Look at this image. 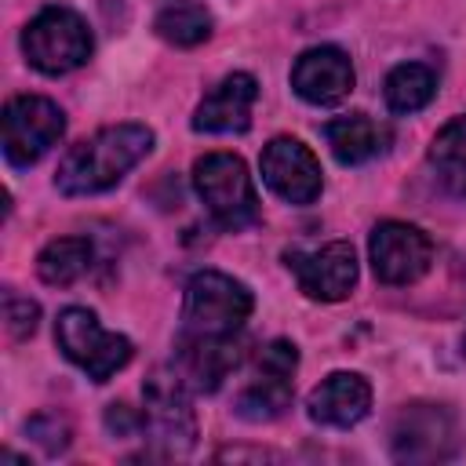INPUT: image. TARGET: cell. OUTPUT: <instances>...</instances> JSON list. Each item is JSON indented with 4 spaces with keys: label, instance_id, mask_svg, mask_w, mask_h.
Segmentation results:
<instances>
[{
    "label": "cell",
    "instance_id": "cell-1",
    "mask_svg": "<svg viewBox=\"0 0 466 466\" xmlns=\"http://www.w3.org/2000/svg\"><path fill=\"white\" fill-rule=\"evenodd\" d=\"M153 149V131L146 124H113L95 131L91 138L76 142L55 175L58 193L66 197H91L113 189L146 153Z\"/></svg>",
    "mask_w": 466,
    "mask_h": 466
},
{
    "label": "cell",
    "instance_id": "cell-2",
    "mask_svg": "<svg viewBox=\"0 0 466 466\" xmlns=\"http://www.w3.org/2000/svg\"><path fill=\"white\" fill-rule=\"evenodd\" d=\"M251 291L218 269H200L186 284L182 335H237L251 317Z\"/></svg>",
    "mask_w": 466,
    "mask_h": 466
},
{
    "label": "cell",
    "instance_id": "cell-3",
    "mask_svg": "<svg viewBox=\"0 0 466 466\" xmlns=\"http://www.w3.org/2000/svg\"><path fill=\"white\" fill-rule=\"evenodd\" d=\"M91 29L87 22L69 7H44L29 25L22 29V51L33 69L47 76H62L80 69L91 58Z\"/></svg>",
    "mask_w": 466,
    "mask_h": 466
},
{
    "label": "cell",
    "instance_id": "cell-4",
    "mask_svg": "<svg viewBox=\"0 0 466 466\" xmlns=\"http://www.w3.org/2000/svg\"><path fill=\"white\" fill-rule=\"evenodd\" d=\"M55 342L66 353V360H73L80 371H87L91 382H106L113 379L127 360H131V339L106 331L95 317V309L87 306H66L55 320Z\"/></svg>",
    "mask_w": 466,
    "mask_h": 466
},
{
    "label": "cell",
    "instance_id": "cell-5",
    "mask_svg": "<svg viewBox=\"0 0 466 466\" xmlns=\"http://www.w3.org/2000/svg\"><path fill=\"white\" fill-rule=\"evenodd\" d=\"M193 189L211 211V218L226 229H240L255 222L258 197L251 186V175L240 157L233 153H204L193 164Z\"/></svg>",
    "mask_w": 466,
    "mask_h": 466
},
{
    "label": "cell",
    "instance_id": "cell-6",
    "mask_svg": "<svg viewBox=\"0 0 466 466\" xmlns=\"http://www.w3.org/2000/svg\"><path fill=\"white\" fill-rule=\"evenodd\" d=\"M146 411H142V433L164 451V455H186L197 441V419L189 408V386L175 368H157L146 386Z\"/></svg>",
    "mask_w": 466,
    "mask_h": 466
},
{
    "label": "cell",
    "instance_id": "cell-7",
    "mask_svg": "<svg viewBox=\"0 0 466 466\" xmlns=\"http://www.w3.org/2000/svg\"><path fill=\"white\" fill-rule=\"evenodd\" d=\"M299 368V350L288 339H273L258 350L255 360V375L248 379V386L237 393L233 411L248 422H273L288 411L291 404V375Z\"/></svg>",
    "mask_w": 466,
    "mask_h": 466
},
{
    "label": "cell",
    "instance_id": "cell-8",
    "mask_svg": "<svg viewBox=\"0 0 466 466\" xmlns=\"http://www.w3.org/2000/svg\"><path fill=\"white\" fill-rule=\"evenodd\" d=\"M0 127H4V157H7V164L29 167L51 146H58V138L66 131V116L44 95H18V98H11L4 106Z\"/></svg>",
    "mask_w": 466,
    "mask_h": 466
},
{
    "label": "cell",
    "instance_id": "cell-9",
    "mask_svg": "<svg viewBox=\"0 0 466 466\" xmlns=\"http://www.w3.org/2000/svg\"><path fill=\"white\" fill-rule=\"evenodd\" d=\"M390 444L400 462H437L455 455L459 426L444 404H408L390 426Z\"/></svg>",
    "mask_w": 466,
    "mask_h": 466
},
{
    "label": "cell",
    "instance_id": "cell-10",
    "mask_svg": "<svg viewBox=\"0 0 466 466\" xmlns=\"http://www.w3.org/2000/svg\"><path fill=\"white\" fill-rule=\"evenodd\" d=\"M368 258H371V269L382 284H415L430 262H433V244L430 237L411 226V222H397V218H386L371 229V240H368Z\"/></svg>",
    "mask_w": 466,
    "mask_h": 466
},
{
    "label": "cell",
    "instance_id": "cell-11",
    "mask_svg": "<svg viewBox=\"0 0 466 466\" xmlns=\"http://www.w3.org/2000/svg\"><path fill=\"white\" fill-rule=\"evenodd\" d=\"M288 269L295 273L302 295L317 302H339L357 284V251L350 240H331L313 251H284Z\"/></svg>",
    "mask_w": 466,
    "mask_h": 466
},
{
    "label": "cell",
    "instance_id": "cell-12",
    "mask_svg": "<svg viewBox=\"0 0 466 466\" xmlns=\"http://www.w3.org/2000/svg\"><path fill=\"white\" fill-rule=\"evenodd\" d=\"M262 182L288 204H313L320 197V164L313 157L309 146H302L299 138L277 135L273 142H266L262 149Z\"/></svg>",
    "mask_w": 466,
    "mask_h": 466
},
{
    "label": "cell",
    "instance_id": "cell-13",
    "mask_svg": "<svg viewBox=\"0 0 466 466\" xmlns=\"http://www.w3.org/2000/svg\"><path fill=\"white\" fill-rule=\"evenodd\" d=\"M244 346L237 335H182L175 350V371L197 393H215L240 364Z\"/></svg>",
    "mask_w": 466,
    "mask_h": 466
},
{
    "label": "cell",
    "instance_id": "cell-14",
    "mask_svg": "<svg viewBox=\"0 0 466 466\" xmlns=\"http://www.w3.org/2000/svg\"><path fill=\"white\" fill-rule=\"evenodd\" d=\"M291 87L313 106H335L353 91V62L342 47H309L291 66Z\"/></svg>",
    "mask_w": 466,
    "mask_h": 466
},
{
    "label": "cell",
    "instance_id": "cell-15",
    "mask_svg": "<svg viewBox=\"0 0 466 466\" xmlns=\"http://www.w3.org/2000/svg\"><path fill=\"white\" fill-rule=\"evenodd\" d=\"M258 98V84L251 73L222 76L193 113V131L204 135H240L251 124V106Z\"/></svg>",
    "mask_w": 466,
    "mask_h": 466
},
{
    "label": "cell",
    "instance_id": "cell-16",
    "mask_svg": "<svg viewBox=\"0 0 466 466\" xmlns=\"http://www.w3.org/2000/svg\"><path fill=\"white\" fill-rule=\"evenodd\" d=\"M368 408H371V386L357 371H331L320 386H313L306 400L309 419L320 426H335V430L357 426L368 415Z\"/></svg>",
    "mask_w": 466,
    "mask_h": 466
},
{
    "label": "cell",
    "instance_id": "cell-17",
    "mask_svg": "<svg viewBox=\"0 0 466 466\" xmlns=\"http://www.w3.org/2000/svg\"><path fill=\"white\" fill-rule=\"evenodd\" d=\"M324 138L339 164H364L390 149L393 131H390V124L368 116V113H350V116L324 124Z\"/></svg>",
    "mask_w": 466,
    "mask_h": 466
},
{
    "label": "cell",
    "instance_id": "cell-18",
    "mask_svg": "<svg viewBox=\"0 0 466 466\" xmlns=\"http://www.w3.org/2000/svg\"><path fill=\"white\" fill-rule=\"evenodd\" d=\"M91 244L84 237H58L36 255V273L51 288H69L91 269Z\"/></svg>",
    "mask_w": 466,
    "mask_h": 466
},
{
    "label": "cell",
    "instance_id": "cell-19",
    "mask_svg": "<svg viewBox=\"0 0 466 466\" xmlns=\"http://www.w3.org/2000/svg\"><path fill=\"white\" fill-rule=\"evenodd\" d=\"M382 95H386V106L393 113H419L437 95V76L422 62H404V66L390 69V76L382 84Z\"/></svg>",
    "mask_w": 466,
    "mask_h": 466
},
{
    "label": "cell",
    "instance_id": "cell-20",
    "mask_svg": "<svg viewBox=\"0 0 466 466\" xmlns=\"http://www.w3.org/2000/svg\"><path fill=\"white\" fill-rule=\"evenodd\" d=\"M157 36L175 44V47H197L211 36V11L204 4H193V0H178V4H167L157 22H153Z\"/></svg>",
    "mask_w": 466,
    "mask_h": 466
},
{
    "label": "cell",
    "instance_id": "cell-21",
    "mask_svg": "<svg viewBox=\"0 0 466 466\" xmlns=\"http://www.w3.org/2000/svg\"><path fill=\"white\" fill-rule=\"evenodd\" d=\"M430 164L437 167L441 182L455 193H466V113L448 120L430 142Z\"/></svg>",
    "mask_w": 466,
    "mask_h": 466
},
{
    "label": "cell",
    "instance_id": "cell-22",
    "mask_svg": "<svg viewBox=\"0 0 466 466\" xmlns=\"http://www.w3.org/2000/svg\"><path fill=\"white\" fill-rule=\"evenodd\" d=\"M4 320H7V331L11 339H25L36 331V320H40V306L33 299H22V295H7L4 299Z\"/></svg>",
    "mask_w": 466,
    "mask_h": 466
},
{
    "label": "cell",
    "instance_id": "cell-23",
    "mask_svg": "<svg viewBox=\"0 0 466 466\" xmlns=\"http://www.w3.org/2000/svg\"><path fill=\"white\" fill-rule=\"evenodd\" d=\"M29 437H36V441L55 455V451H62V448L69 444V422L58 419V415H36V419L29 422Z\"/></svg>",
    "mask_w": 466,
    "mask_h": 466
},
{
    "label": "cell",
    "instance_id": "cell-24",
    "mask_svg": "<svg viewBox=\"0 0 466 466\" xmlns=\"http://www.w3.org/2000/svg\"><path fill=\"white\" fill-rule=\"evenodd\" d=\"M462 353H466V335H462Z\"/></svg>",
    "mask_w": 466,
    "mask_h": 466
}]
</instances>
